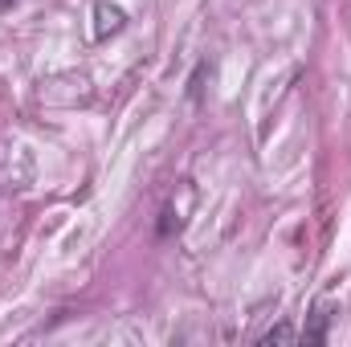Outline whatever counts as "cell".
<instances>
[{
    "label": "cell",
    "instance_id": "5b68a950",
    "mask_svg": "<svg viewBox=\"0 0 351 347\" xmlns=\"http://www.w3.org/2000/svg\"><path fill=\"white\" fill-rule=\"evenodd\" d=\"M12 4H16V0H0V8H12Z\"/></svg>",
    "mask_w": 351,
    "mask_h": 347
},
{
    "label": "cell",
    "instance_id": "3957f363",
    "mask_svg": "<svg viewBox=\"0 0 351 347\" xmlns=\"http://www.w3.org/2000/svg\"><path fill=\"white\" fill-rule=\"evenodd\" d=\"M286 339H298V331H294V327H286V323L269 327V331L262 335V344H286Z\"/></svg>",
    "mask_w": 351,
    "mask_h": 347
},
{
    "label": "cell",
    "instance_id": "7a4b0ae2",
    "mask_svg": "<svg viewBox=\"0 0 351 347\" xmlns=\"http://www.w3.org/2000/svg\"><path fill=\"white\" fill-rule=\"evenodd\" d=\"M327 327H331V307H315L311 311V319L302 323V331H298V339L302 344H327Z\"/></svg>",
    "mask_w": 351,
    "mask_h": 347
},
{
    "label": "cell",
    "instance_id": "6da1fadb",
    "mask_svg": "<svg viewBox=\"0 0 351 347\" xmlns=\"http://www.w3.org/2000/svg\"><path fill=\"white\" fill-rule=\"evenodd\" d=\"M94 21H98V25H94V37H98V41L123 33V25H127L123 8H114V4H98V8H94Z\"/></svg>",
    "mask_w": 351,
    "mask_h": 347
},
{
    "label": "cell",
    "instance_id": "277c9868",
    "mask_svg": "<svg viewBox=\"0 0 351 347\" xmlns=\"http://www.w3.org/2000/svg\"><path fill=\"white\" fill-rule=\"evenodd\" d=\"M184 229V221H180V213L176 208H164V221H160V237H172Z\"/></svg>",
    "mask_w": 351,
    "mask_h": 347
}]
</instances>
